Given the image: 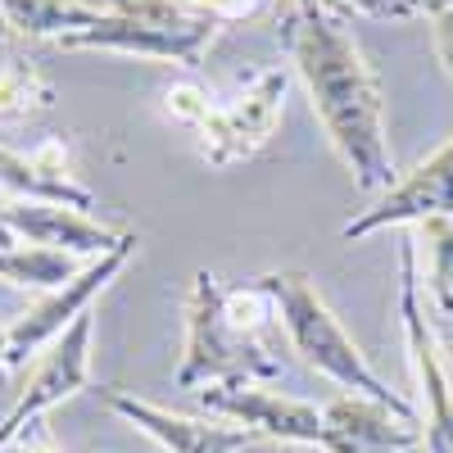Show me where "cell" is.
Listing matches in <instances>:
<instances>
[{
	"label": "cell",
	"mask_w": 453,
	"mask_h": 453,
	"mask_svg": "<svg viewBox=\"0 0 453 453\" xmlns=\"http://www.w3.org/2000/svg\"><path fill=\"white\" fill-rule=\"evenodd\" d=\"M431 46H435V59L444 64V73H453V5L431 14Z\"/></svg>",
	"instance_id": "obj_21"
},
{
	"label": "cell",
	"mask_w": 453,
	"mask_h": 453,
	"mask_svg": "<svg viewBox=\"0 0 453 453\" xmlns=\"http://www.w3.org/2000/svg\"><path fill=\"white\" fill-rule=\"evenodd\" d=\"M286 87H290V78L281 68H258L232 100H213L209 119L196 127L200 155L213 168H232V164L254 159L281 127Z\"/></svg>",
	"instance_id": "obj_6"
},
{
	"label": "cell",
	"mask_w": 453,
	"mask_h": 453,
	"mask_svg": "<svg viewBox=\"0 0 453 453\" xmlns=\"http://www.w3.org/2000/svg\"><path fill=\"white\" fill-rule=\"evenodd\" d=\"M104 399L109 412H119L123 422H132L136 431H145L155 444H164L168 453H245L250 444H258L254 431L245 426H226L218 418H191V412H173L150 399L123 395V390H96Z\"/></svg>",
	"instance_id": "obj_11"
},
{
	"label": "cell",
	"mask_w": 453,
	"mask_h": 453,
	"mask_svg": "<svg viewBox=\"0 0 453 453\" xmlns=\"http://www.w3.org/2000/svg\"><path fill=\"white\" fill-rule=\"evenodd\" d=\"M408 5H412V14H440V10H449L453 5V0H408Z\"/></svg>",
	"instance_id": "obj_24"
},
{
	"label": "cell",
	"mask_w": 453,
	"mask_h": 453,
	"mask_svg": "<svg viewBox=\"0 0 453 453\" xmlns=\"http://www.w3.org/2000/svg\"><path fill=\"white\" fill-rule=\"evenodd\" d=\"M304 5H322V10H331V14H340V10H335V0H304Z\"/></svg>",
	"instance_id": "obj_25"
},
{
	"label": "cell",
	"mask_w": 453,
	"mask_h": 453,
	"mask_svg": "<svg viewBox=\"0 0 453 453\" xmlns=\"http://www.w3.org/2000/svg\"><path fill=\"white\" fill-rule=\"evenodd\" d=\"M196 14H204V19H213V23H250V19H258V14H268V10H277V0H186Z\"/></svg>",
	"instance_id": "obj_19"
},
{
	"label": "cell",
	"mask_w": 453,
	"mask_h": 453,
	"mask_svg": "<svg viewBox=\"0 0 453 453\" xmlns=\"http://www.w3.org/2000/svg\"><path fill=\"white\" fill-rule=\"evenodd\" d=\"M0 14L10 23V36L59 42L68 32L91 27L100 19V5H87V0H0Z\"/></svg>",
	"instance_id": "obj_14"
},
{
	"label": "cell",
	"mask_w": 453,
	"mask_h": 453,
	"mask_svg": "<svg viewBox=\"0 0 453 453\" xmlns=\"http://www.w3.org/2000/svg\"><path fill=\"white\" fill-rule=\"evenodd\" d=\"M340 14H367V19H412L408 0H335Z\"/></svg>",
	"instance_id": "obj_20"
},
{
	"label": "cell",
	"mask_w": 453,
	"mask_h": 453,
	"mask_svg": "<svg viewBox=\"0 0 453 453\" xmlns=\"http://www.w3.org/2000/svg\"><path fill=\"white\" fill-rule=\"evenodd\" d=\"M14 444H19V453H59V449L50 444V435H36V431H27V435H19Z\"/></svg>",
	"instance_id": "obj_22"
},
{
	"label": "cell",
	"mask_w": 453,
	"mask_h": 453,
	"mask_svg": "<svg viewBox=\"0 0 453 453\" xmlns=\"http://www.w3.org/2000/svg\"><path fill=\"white\" fill-rule=\"evenodd\" d=\"M55 109V87L32 59H5L0 68V123H32Z\"/></svg>",
	"instance_id": "obj_16"
},
{
	"label": "cell",
	"mask_w": 453,
	"mask_h": 453,
	"mask_svg": "<svg viewBox=\"0 0 453 453\" xmlns=\"http://www.w3.org/2000/svg\"><path fill=\"white\" fill-rule=\"evenodd\" d=\"M5 222L19 245H46V250H64V254H87L100 258L123 241V232L91 222L87 213L68 209V204H50V200H14L5 204Z\"/></svg>",
	"instance_id": "obj_13"
},
{
	"label": "cell",
	"mask_w": 453,
	"mask_h": 453,
	"mask_svg": "<svg viewBox=\"0 0 453 453\" xmlns=\"http://www.w3.org/2000/svg\"><path fill=\"white\" fill-rule=\"evenodd\" d=\"M91 335H96V318L87 309L42 354V363H36V372H32V381L23 386V395L14 399V408L0 418V449H10L19 435H27L55 403L91 390Z\"/></svg>",
	"instance_id": "obj_8"
},
{
	"label": "cell",
	"mask_w": 453,
	"mask_h": 453,
	"mask_svg": "<svg viewBox=\"0 0 453 453\" xmlns=\"http://www.w3.org/2000/svg\"><path fill=\"white\" fill-rule=\"evenodd\" d=\"M136 245H141V236H136V232H123V241L113 245L109 254L91 258L68 286L50 290L46 299H36L23 318H14V322L5 326V363L19 367V363H27L42 345H55V340L91 309V299L127 268V258L136 254Z\"/></svg>",
	"instance_id": "obj_7"
},
{
	"label": "cell",
	"mask_w": 453,
	"mask_h": 453,
	"mask_svg": "<svg viewBox=\"0 0 453 453\" xmlns=\"http://www.w3.org/2000/svg\"><path fill=\"white\" fill-rule=\"evenodd\" d=\"M399 326L408 345V367L422 390V453H453V376L440 358L435 326L422 309V277L412 241L399 245Z\"/></svg>",
	"instance_id": "obj_5"
},
{
	"label": "cell",
	"mask_w": 453,
	"mask_h": 453,
	"mask_svg": "<svg viewBox=\"0 0 453 453\" xmlns=\"http://www.w3.org/2000/svg\"><path fill=\"white\" fill-rule=\"evenodd\" d=\"M222 23L196 14L186 0H109L100 19L82 32L59 36V50H119L200 68Z\"/></svg>",
	"instance_id": "obj_4"
},
{
	"label": "cell",
	"mask_w": 453,
	"mask_h": 453,
	"mask_svg": "<svg viewBox=\"0 0 453 453\" xmlns=\"http://www.w3.org/2000/svg\"><path fill=\"white\" fill-rule=\"evenodd\" d=\"M0 42H10V23H5V14H0Z\"/></svg>",
	"instance_id": "obj_26"
},
{
	"label": "cell",
	"mask_w": 453,
	"mask_h": 453,
	"mask_svg": "<svg viewBox=\"0 0 453 453\" xmlns=\"http://www.w3.org/2000/svg\"><path fill=\"white\" fill-rule=\"evenodd\" d=\"M422 422L403 418V412L345 395L322 408V453H408L422 449Z\"/></svg>",
	"instance_id": "obj_12"
},
{
	"label": "cell",
	"mask_w": 453,
	"mask_h": 453,
	"mask_svg": "<svg viewBox=\"0 0 453 453\" xmlns=\"http://www.w3.org/2000/svg\"><path fill=\"white\" fill-rule=\"evenodd\" d=\"M435 218H453V136L431 159L408 168L390 191H381L363 213H354L340 226V241H367L386 226H422Z\"/></svg>",
	"instance_id": "obj_9"
},
{
	"label": "cell",
	"mask_w": 453,
	"mask_h": 453,
	"mask_svg": "<svg viewBox=\"0 0 453 453\" xmlns=\"http://www.w3.org/2000/svg\"><path fill=\"white\" fill-rule=\"evenodd\" d=\"M209 418H226L232 426L254 431L273 444H309L322 449V408L277 395L268 386H204L196 390Z\"/></svg>",
	"instance_id": "obj_10"
},
{
	"label": "cell",
	"mask_w": 453,
	"mask_h": 453,
	"mask_svg": "<svg viewBox=\"0 0 453 453\" xmlns=\"http://www.w3.org/2000/svg\"><path fill=\"white\" fill-rule=\"evenodd\" d=\"M5 204H10V191H0V250H14V232H10V222H5Z\"/></svg>",
	"instance_id": "obj_23"
},
{
	"label": "cell",
	"mask_w": 453,
	"mask_h": 453,
	"mask_svg": "<svg viewBox=\"0 0 453 453\" xmlns=\"http://www.w3.org/2000/svg\"><path fill=\"white\" fill-rule=\"evenodd\" d=\"M258 281H263V290L273 295L277 326L286 331L290 349L304 358L318 376H326V381H335L340 390H349V395L376 399V403L403 412V418L422 422V408L408 403L403 395H395L381 376H376V367L363 358V349L354 345V335L340 326V318L331 313V304L322 299V290H318V281L309 273L281 268V273H263Z\"/></svg>",
	"instance_id": "obj_3"
},
{
	"label": "cell",
	"mask_w": 453,
	"mask_h": 453,
	"mask_svg": "<svg viewBox=\"0 0 453 453\" xmlns=\"http://www.w3.org/2000/svg\"><path fill=\"white\" fill-rule=\"evenodd\" d=\"M78 254L64 250H46V245H14L0 250V281L19 286V290H59L78 277Z\"/></svg>",
	"instance_id": "obj_15"
},
{
	"label": "cell",
	"mask_w": 453,
	"mask_h": 453,
	"mask_svg": "<svg viewBox=\"0 0 453 453\" xmlns=\"http://www.w3.org/2000/svg\"><path fill=\"white\" fill-rule=\"evenodd\" d=\"M277 23L299 82L309 87L318 123L354 186L363 196L390 191L399 173L386 136V96L363 46L345 32V19L304 0H277Z\"/></svg>",
	"instance_id": "obj_1"
},
{
	"label": "cell",
	"mask_w": 453,
	"mask_h": 453,
	"mask_svg": "<svg viewBox=\"0 0 453 453\" xmlns=\"http://www.w3.org/2000/svg\"><path fill=\"white\" fill-rule=\"evenodd\" d=\"M277 304L254 277L250 286L222 290L209 268L196 273L186 290V335L177 363V390L204 386H268L281 376V358L273 345Z\"/></svg>",
	"instance_id": "obj_2"
},
{
	"label": "cell",
	"mask_w": 453,
	"mask_h": 453,
	"mask_svg": "<svg viewBox=\"0 0 453 453\" xmlns=\"http://www.w3.org/2000/svg\"><path fill=\"white\" fill-rule=\"evenodd\" d=\"M426 241V304L435 318H453V218H435L418 226Z\"/></svg>",
	"instance_id": "obj_17"
},
{
	"label": "cell",
	"mask_w": 453,
	"mask_h": 453,
	"mask_svg": "<svg viewBox=\"0 0 453 453\" xmlns=\"http://www.w3.org/2000/svg\"><path fill=\"white\" fill-rule=\"evenodd\" d=\"M164 109L173 113L181 127H191V132H196V127L209 119L213 96H209L204 87H196V82H173V87L164 91Z\"/></svg>",
	"instance_id": "obj_18"
}]
</instances>
